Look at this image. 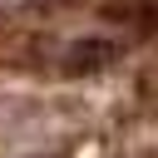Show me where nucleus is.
Segmentation results:
<instances>
[{
    "instance_id": "f257e3e1",
    "label": "nucleus",
    "mask_w": 158,
    "mask_h": 158,
    "mask_svg": "<svg viewBox=\"0 0 158 158\" xmlns=\"http://www.w3.org/2000/svg\"><path fill=\"white\" fill-rule=\"evenodd\" d=\"M114 59H118V44H114V40H99V35H84V40H74V44L59 54L64 74H94V69H104V64H114Z\"/></svg>"
}]
</instances>
